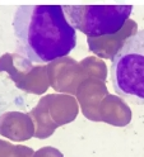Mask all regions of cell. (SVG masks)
<instances>
[{
	"instance_id": "cell-1",
	"label": "cell",
	"mask_w": 144,
	"mask_h": 157,
	"mask_svg": "<svg viewBox=\"0 0 144 157\" xmlns=\"http://www.w3.org/2000/svg\"><path fill=\"white\" fill-rule=\"evenodd\" d=\"M18 50L31 62L46 63L68 56L76 32L61 5H19L13 17Z\"/></svg>"
},
{
	"instance_id": "cell-2",
	"label": "cell",
	"mask_w": 144,
	"mask_h": 157,
	"mask_svg": "<svg viewBox=\"0 0 144 157\" xmlns=\"http://www.w3.org/2000/svg\"><path fill=\"white\" fill-rule=\"evenodd\" d=\"M111 81L119 96L144 105V29L130 36L112 57Z\"/></svg>"
},
{
	"instance_id": "cell-3",
	"label": "cell",
	"mask_w": 144,
	"mask_h": 157,
	"mask_svg": "<svg viewBox=\"0 0 144 157\" xmlns=\"http://www.w3.org/2000/svg\"><path fill=\"white\" fill-rule=\"evenodd\" d=\"M65 17L88 38L117 33L129 19L131 5H65Z\"/></svg>"
},
{
	"instance_id": "cell-4",
	"label": "cell",
	"mask_w": 144,
	"mask_h": 157,
	"mask_svg": "<svg viewBox=\"0 0 144 157\" xmlns=\"http://www.w3.org/2000/svg\"><path fill=\"white\" fill-rule=\"evenodd\" d=\"M31 115L21 112H5L0 117V134L15 142L32 138L36 134Z\"/></svg>"
},
{
	"instance_id": "cell-5",
	"label": "cell",
	"mask_w": 144,
	"mask_h": 157,
	"mask_svg": "<svg viewBox=\"0 0 144 157\" xmlns=\"http://www.w3.org/2000/svg\"><path fill=\"white\" fill-rule=\"evenodd\" d=\"M35 152L26 146H13L0 140V157H33Z\"/></svg>"
},
{
	"instance_id": "cell-6",
	"label": "cell",
	"mask_w": 144,
	"mask_h": 157,
	"mask_svg": "<svg viewBox=\"0 0 144 157\" xmlns=\"http://www.w3.org/2000/svg\"><path fill=\"white\" fill-rule=\"evenodd\" d=\"M33 157H64V156L57 148H54L51 146H46L40 150H37Z\"/></svg>"
},
{
	"instance_id": "cell-7",
	"label": "cell",
	"mask_w": 144,
	"mask_h": 157,
	"mask_svg": "<svg viewBox=\"0 0 144 157\" xmlns=\"http://www.w3.org/2000/svg\"><path fill=\"white\" fill-rule=\"evenodd\" d=\"M6 103L4 101V99H3V95L0 94V117H2L4 113H5V109H6Z\"/></svg>"
}]
</instances>
